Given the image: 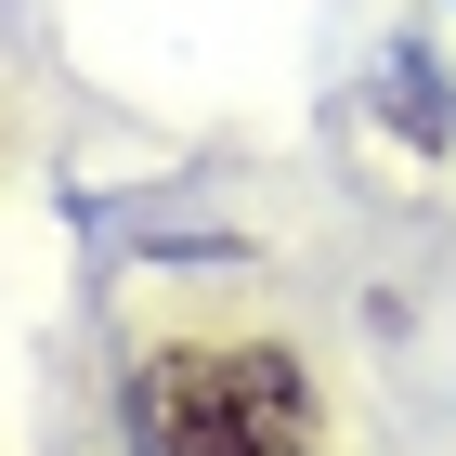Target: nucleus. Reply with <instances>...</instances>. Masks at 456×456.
I'll list each match as a JSON object with an SVG mask.
<instances>
[{
  "label": "nucleus",
  "mask_w": 456,
  "mask_h": 456,
  "mask_svg": "<svg viewBox=\"0 0 456 456\" xmlns=\"http://www.w3.org/2000/svg\"><path fill=\"white\" fill-rule=\"evenodd\" d=\"M143 456H326V391L287 339H170L131 379Z\"/></svg>",
  "instance_id": "1"
}]
</instances>
